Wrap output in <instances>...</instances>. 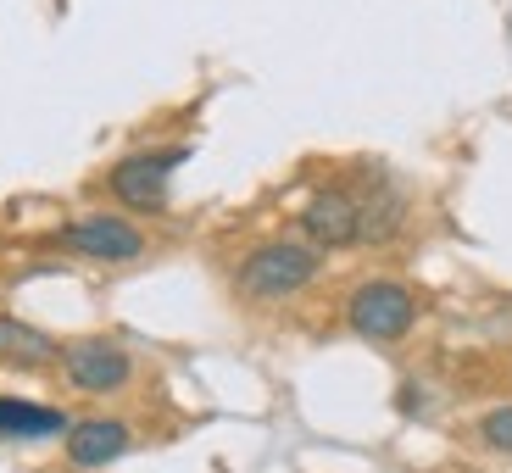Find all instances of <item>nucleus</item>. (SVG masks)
Returning <instances> with one entry per match:
<instances>
[{"mask_svg":"<svg viewBox=\"0 0 512 473\" xmlns=\"http://www.w3.org/2000/svg\"><path fill=\"white\" fill-rule=\"evenodd\" d=\"M312 279H318V251H307V245H262L234 273L240 295H251V301H284V295L307 290Z\"/></svg>","mask_w":512,"mask_h":473,"instance_id":"obj_1","label":"nucleus"},{"mask_svg":"<svg viewBox=\"0 0 512 473\" xmlns=\"http://www.w3.org/2000/svg\"><path fill=\"white\" fill-rule=\"evenodd\" d=\"M62 373L84 396H112L134 379V357L117 340H73V346H62Z\"/></svg>","mask_w":512,"mask_h":473,"instance_id":"obj_2","label":"nucleus"},{"mask_svg":"<svg viewBox=\"0 0 512 473\" xmlns=\"http://www.w3.org/2000/svg\"><path fill=\"white\" fill-rule=\"evenodd\" d=\"M346 318L362 340H401V334L412 329V318H418V307H412V295L401 290V284L379 279V284H362V290L351 295Z\"/></svg>","mask_w":512,"mask_h":473,"instance_id":"obj_3","label":"nucleus"},{"mask_svg":"<svg viewBox=\"0 0 512 473\" xmlns=\"http://www.w3.org/2000/svg\"><path fill=\"white\" fill-rule=\"evenodd\" d=\"M184 162V151H156V156H128L112 167V195L134 212H162L167 206V173Z\"/></svg>","mask_w":512,"mask_h":473,"instance_id":"obj_4","label":"nucleus"},{"mask_svg":"<svg viewBox=\"0 0 512 473\" xmlns=\"http://www.w3.org/2000/svg\"><path fill=\"white\" fill-rule=\"evenodd\" d=\"M301 229L312 234V245H329V251L357 245L362 240V201L351 190H318L307 201V212H301Z\"/></svg>","mask_w":512,"mask_h":473,"instance_id":"obj_5","label":"nucleus"},{"mask_svg":"<svg viewBox=\"0 0 512 473\" xmlns=\"http://www.w3.org/2000/svg\"><path fill=\"white\" fill-rule=\"evenodd\" d=\"M62 245L78 256H95V262H134L145 251V234L123 218H78L62 229Z\"/></svg>","mask_w":512,"mask_h":473,"instance_id":"obj_6","label":"nucleus"},{"mask_svg":"<svg viewBox=\"0 0 512 473\" xmlns=\"http://www.w3.org/2000/svg\"><path fill=\"white\" fill-rule=\"evenodd\" d=\"M128 446H134V435H128V423H117V418H84V423L67 429V457H73V468H106V462H117Z\"/></svg>","mask_w":512,"mask_h":473,"instance_id":"obj_7","label":"nucleus"},{"mask_svg":"<svg viewBox=\"0 0 512 473\" xmlns=\"http://www.w3.org/2000/svg\"><path fill=\"white\" fill-rule=\"evenodd\" d=\"M62 407H45V401H23V396H0V435L6 440H51V435H67Z\"/></svg>","mask_w":512,"mask_h":473,"instance_id":"obj_8","label":"nucleus"},{"mask_svg":"<svg viewBox=\"0 0 512 473\" xmlns=\"http://www.w3.org/2000/svg\"><path fill=\"white\" fill-rule=\"evenodd\" d=\"M0 362L6 368H51V362H62V346H56L45 329H34V323L23 318H0Z\"/></svg>","mask_w":512,"mask_h":473,"instance_id":"obj_9","label":"nucleus"},{"mask_svg":"<svg viewBox=\"0 0 512 473\" xmlns=\"http://www.w3.org/2000/svg\"><path fill=\"white\" fill-rule=\"evenodd\" d=\"M479 435H485L490 451H501V457H512V407H496L485 423H479Z\"/></svg>","mask_w":512,"mask_h":473,"instance_id":"obj_10","label":"nucleus"}]
</instances>
